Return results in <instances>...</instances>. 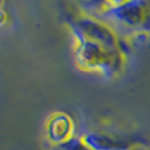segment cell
<instances>
[{"instance_id": "obj_1", "label": "cell", "mask_w": 150, "mask_h": 150, "mask_svg": "<svg viewBox=\"0 0 150 150\" xmlns=\"http://www.w3.org/2000/svg\"><path fill=\"white\" fill-rule=\"evenodd\" d=\"M71 129H72V125H71V120L68 116H63V114H59L56 116L48 125V135L50 138L56 143H60L63 141L66 137L71 134Z\"/></svg>"}, {"instance_id": "obj_2", "label": "cell", "mask_w": 150, "mask_h": 150, "mask_svg": "<svg viewBox=\"0 0 150 150\" xmlns=\"http://www.w3.org/2000/svg\"><path fill=\"white\" fill-rule=\"evenodd\" d=\"M78 57L84 62L86 65H99L105 62V53L102 51L96 42H87L84 47L80 50Z\"/></svg>"}, {"instance_id": "obj_3", "label": "cell", "mask_w": 150, "mask_h": 150, "mask_svg": "<svg viewBox=\"0 0 150 150\" xmlns=\"http://www.w3.org/2000/svg\"><path fill=\"white\" fill-rule=\"evenodd\" d=\"M86 141L89 143L90 147L96 149V150H125L128 146L119 143L116 140L107 138V137H98V135H89L86 138Z\"/></svg>"}]
</instances>
